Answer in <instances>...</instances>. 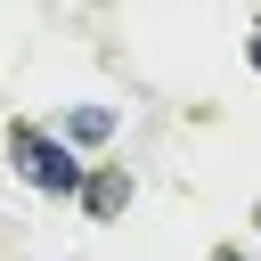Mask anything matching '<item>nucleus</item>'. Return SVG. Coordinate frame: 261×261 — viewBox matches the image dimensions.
<instances>
[{
	"instance_id": "5",
	"label": "nucleus",
	"mask_w": 261,
	"mask_h": 261,
	"mask_svg": "<svg viewBox=\"0 0 261 261\" xmlns=\"http://www.w3.org/2000/svg\"><path fill=\"white\" fill-rule=\"evenodd\" d=\"M212 261H237V253H212Z\"/></svg>"
},
{
	"instance_id": "4",
	"label": "nucleus",
	"mask_w": 261,
	"mask_h": 261,
	"mask_svg": "<svg viewBox=\"0 0 261 261\" xmlns=\"http://www.w3.org/2000/svg\"><path fill=\"white\" fill-rule=\"evenodd\" d=\"M253 65H261V24H253Z\"/></svg>"
},
{
	"instance_id": "3",
	"label": "nucleus",
	"mask_w": 261,
	"mask_h": 261,
	"mask_svg": "<svg viewBox=\"0 0 261 261\" xmlns=\"http://www.w3.org/2000/svg\"><path fill=\"white\" fill-rule=\"evenodd\" d=\"M82 204H90V220H114V212L130 204V179H122V171H106V179H90V188H82Z\"/></svg>"
},
{
	"instance_id": "1",
	"label": "nucleus",
	"mask_w": 261,
	"mask_h": 261,
	"mask_svg": "<svg viewBox=\"0 0 261 261\" xmlns=\"http://www.w3.org/2000/svg\"><path fill=\"white\" fill-rule=\"evenodd\" d=\"M16 171L33 179V188H49V196H82L90 179H82V155L65 147V139H41V130H16Z\"/></svg>"
},
{
	"instance_id": "2",
	"label": "nucleus",
	"mask_w": 261,
	"mask_h": 261,
	"mask_svg": "<svg viewBox=\"0 0 261 261\" xmlns=\"http://www.w3.org/2000/svg\"><path fill=\"white\" fill-rule=\"evenodd\" d=\"M57 130H65V147H106V139H114V114H106V106H73Z\"/></svg>"
}]
</instances>
